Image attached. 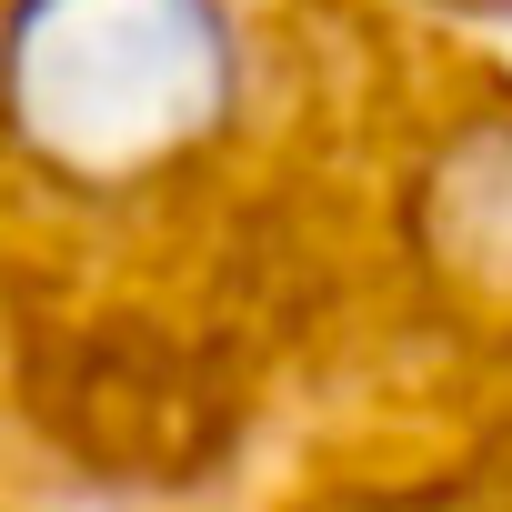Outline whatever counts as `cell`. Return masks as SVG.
Masks as SVG:
<instances>
[{
  "label": "cell",
  "instance_id": "cell-1",
  "mask_svg": "<svg viewBox=\"0 0 512 512\" xmlns=\"http://www.w3.org/2000/svg\"><path fill=\"white\" fill-rule=\"evenodd\" d=\"M231 71L221 0H11L0 21L11 131L81 181H131L211 141Z\"/></svg>",
  "mask_w": 512,
  "mask_h": 512
}]
</instances>
